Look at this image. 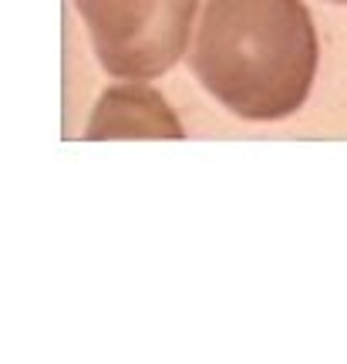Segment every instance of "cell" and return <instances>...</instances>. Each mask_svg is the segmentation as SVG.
<instances>
[{"label":"cell","mask_w":347,"mask_h":364,"mask_svg":"<svg viewBox=\"0 0 347 364\" xmlns=\"http://www.w3.org/2000/svg\"><path fill=\"white\" fill-rule=\"evenodd\" d=\"M115 135H182L176 115L149 88H112L105 91L98 112L88 125V139Z\"/></svg>","instance_id":"3957f363"},{"label":"cell","mask_w":347,"mask_h":364,"mask_svg":"<svg viewBox=\"0 0 347 364\" xmlns=\"http://www.w3.org/2000/svg\"><path fill=\"white\" fill-rule=\"evenodd\" d=\"M317 54L304 0H206L189 65L233 115L280 122L307 102Z\"/></svg>","instance_id":"6da1fadb"},{"label":"cell","mask_w":347,"mask_h":364,"mask_svg":"<svg viewBox=\"0 0 347 364\" xmlns=\"http://www.w3.org/2000/svg\"><path fill=\"white\" fill-rule=\"evenodd\" d=\"M115 78H159L189 44L196 0H71Z\"/></svg>","instance_id":"7a4b0ae2"},{"label":"cell","mask_w":347,"mask_h":364,"mask_svg":"<svg viewBox=\"0 0 347 364\" xmlns=\"http://www.w3.org/2000/svg\"><path fill=\"white\" fill-rule=\"evenodd\" d=\"M331 4H347V0H331Z\"/></svg>","instance_id":"277c9868"}]
</instances>
